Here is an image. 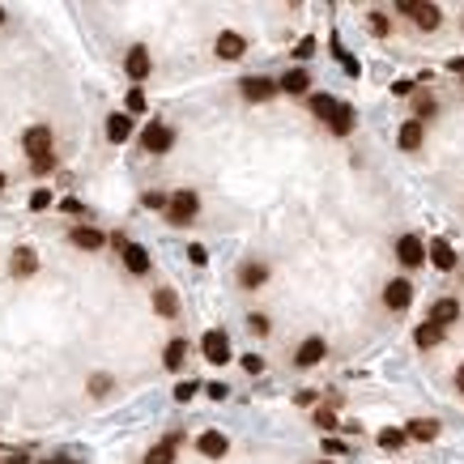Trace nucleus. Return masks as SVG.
Segmentation results:
<instances>
[{
  "label": "nucleus",
  "instance_id": "nucleus-1",
  "mask_svg": "<svg viewBox=\"0 0 464 464\" xmlns=\"http://www.w3.org/2000/svg\"><path fill=\"white\" fill-rule=\"evenodd\" d=\"M21 149H26V158H30V166H34V175H47L51 166H55V149H51V128H30L26 136H21Z\"/></svg>",
  "mask_w": 464,
  "mask_h": 464
},
{
  "label": "nucleus",
  "instance_id": "nucleus-2",
  "mask_svg": "<svg viewBox=\"0 0 464 464\" xmlns=\"http://www.w3.org/2000/svg\"><path fill=\"white\" fill-rule=\"evenodd\" d=\"M196 209H200V196H196L192 188H179V192L171 196V205H166V217H171L175 226H188V222L196 217Z\"/></svg>",
  "mask_w": 464,
  "mask_h": 464
},
{
  "label": "nucleus",
  "instance_id": "nucleus-3",
  "mask_svg": "<svg viewBox=\"0 0 464 464\" xmlns=\"http://www.w3.org/2000/svg\"><path fill=\"white\" fill-rule=\"evenodd\" d=\"M200 350H205V358H209L213 367H222V362H230V337H226L222 328H209V333L200 337Z\"/></svg>",
  "mask_w": 464,
  "mask_h": 464
},
{
  "label": "nucleus",
  "instance_id": "nucleus-4",
  "mask_svg": "<svg viewBox=\"0 0 464 464\" xmlns=\"http://www.w3.org/2000/svg\"><path fill=\"white\" fill-rule=\"evenodd\" d=\"M196 452H200L205 460H222V456L230 452V439H226L222 431H205V435H196Z\"/></svg>",
  "mask_w": 464,
  "mask_h": 464
},
{
  "label": "nucleus",
  "instance_id": "nucleus-5",
  "mask_svg": "<svg viewBox=\"0 0 464 464\" xmlns=\"http://www.w3.org/2000/svg\"><path fill=\"white\" fill-rule=\"evenodd\" d=\"M239 90H243V98H247V102H264V98H273V94H277V81H273V77H243V81H239Z\"/></svg>",
  "mask_w": 464,
  "mask_h": 464
},
{
  "label": "nucleus",
  "instance_id": "nucleus-6",
  "mask_svg": "<svg viewBox=\"0 0 464 464\" xmlns=\"http://www.w3.org/2000/svg\"><path fill=\"white\" fill-rule=\"evenodd\" d=\"M396 256H401V264H405V269H418V264H426V247H422V239H418V234H405V239H396Z\"/></svg>",
  "mask_w": 464,
  "mask_h": 464
},
{
  "label": "nucleus",
  "instance_id": "nucleus-7",
  "mask_svg": "<svg viewBox=\"0 0 464 464\" xmlns=\"http://www.w3.org/2000/svg\"><path fill=\"white\" fill-rule=\"evenodd\" d=\"M384 303H388L392 311H405V307L414 303V286H409L405 277H396V281H388V286H384Z\"/></svg>",
  "mask_w": 464,
  "mask_h": 464
},
{
  "label": "nucleus",
  "instance_id": "nucleus-8",
  "mask_svg": "<svg viewBox=\"0 0 464 464\" xmlns=\"http://www.w3.org/2000/svg\"><path fill=\"white\" fill-rule=\"evenodd\" d=\"M171 141H175V132H171L166 124H149V128H145V136H141V145H145L149 153H166V149H171Z\"/></svg>",
  "mask_w": 464,
  "mask_h": 464
},
{
  "label": "nucleus",
  "instance_id": "nucleus-9",
  "mask_svg": "<svg viewBox=\"0 0 464 464\" xmlns=\"http://www.w3.org/2000/svg\"><path fill=\"white\" fill-rule=\"evenodd\" d=\"M213 51H217L222 60H239V55L247 51V38H243V34H234V30H222V34H217V47H213Z\"/></svg>",
  "mask_w": 464,
  "mask_h": 464
},
{
  "label": "nucleus",
  "instance_id": "nucleus-10",
  "mask_svg": "<svg viewBox=\"0 0 464 464\" xmlns=\"http://www.w3.org/2000/svg\"><path fill=\"white\" fill-rule=\"evenodd\" d=\"M124 72H128L132 81H145V77H149V51H145L141 43H136V47L124 55Z\"/></svg>",
  "mask_w": 464,
  "mask_h": 464
},
{
  "label": "nucleus",
  "instance_id": "nucleus-11",
  "mask_svg": "<svg viewBox=\"0 0 464 464\" xmlns=\"http://www.w3.org/2000/svg\"><path fill=\"white\" fill-rule=\"evenodd\" d=\"M128 136H132V115H128V111H115V115L107 119V141H111V145H124Z\"/></svg>",
  "mask_w": 464,
  "mask_h": 464
},
{
  "label": "nucleus",
  "instance_id": "nucleus-12",
  "mask_svg": "<svg viewBox=\"0 0 464 464\" xmlns=\"http://www.w3.org/2000/svg\"><path fill=\"white\" fill-rule=\"evenodd\" d=\"M269 281V264H260V260H247L243 269H239V286L243 290H260Z\"/></svg>",
  "mask_w": 464,
  "mask_h": 464
},
{
  "label": "nucleus",
  "instance_id": "nucleus-13",
  "mask_svg": "<svg viewBox=\"0 0 464 464\" xmlns=\"http://www.w3.org/2000/svg\"><path fill=\"white\" fill-rule=\"evenodd\" d=\"M460 320V303L456 298H439L435 307H431V324H439V328H452Z\"/></svg>",
  "mask_w": 464,
  "mask_h": 464
},
{
  "label": "nucleus",
  "instance_id": "nucleus-14",
  "mask_svg": "<svg viewBox=\"0 0 464 464\" xmlns=\"http://www.w3.org/2000/svg\"><path fill=\"white\" fill-rule=\"evenodd\" d=\"M119 256H124L128 273H136V277H141V273H149V252H145L141 243H124V252H119Z\"/></svg>",
  "mask_w": 464,
  "mask_h": 464
},
{
  "label": "nucleus",
  "instance_id": "nucleus-15",
  "mask_svg": "<svg viewBox=\"0 0 464 464\" xmlns=\"http://www.w3.org/2000/svg\"><path fill=\"white\" fill-rule=\"evenodd\" d=\"M324 354H328V345H324L320 337H307V341L298 345V354H294V362H298V367H315V362H320Z\"/></svg>",
  "mask_w": 464,
  "mask_h": 464
},
{
  "label": "nucleus",
  "instance_id": "nucleus-16",
  "mask_svg": "<svg viewBox=\"0 0 464 464\" xmlns=\"http://www.w3.org/2000/svg\"><path fill=\"white\" fill-rule=\"evenodd\" d=\"M277 90H286V94H307V90H311V72H307V68H290V72L277 81Z\"/></svg>",
  "mask_w": 464,
  "mask_h": 464
},
{
  "label": "nucleus",
  "instance_id": "nucleus-17",
  "mask_svg": "<svg viewBox=\"0 0 464 464\" xmlns=\"http://www.w3.org/2000/svg\"><path fill=\"white\" fill-rule=\"evenodd\" d=\"M431 264H435L439 273H452V269H456V247H452V243H443V239H439V243H431Z\"/></svg>",
  "mask_w": 464,
  "mask_h": 464
},
{
  "label": "nucleus",
  "instance_id": "nucleus-18",
  "mask_svg": "<svg viewBox=\"0 0 464 464\" xmlns=\"http://www.w3.org/2000/svg\"><path fill=\"white\" fill-rule=\"evenodd\" d=\"M9 269H13V277H30V273L38 269L34 247H17V252H13V260H9Z\"/></svg>",
  "mask_w": 464,
  "mask_h": 464
},
{
  "label": "nucleus",
  "instance_id": "nucleus-19",
  "mask_svg": "<svg viewBox=\"0 0 464 464\" xmlns=\"http://www.w3.org/2000/svg\"><path fill=\"white\" fill-rule=\"evenodd\" d=\"M153 311H158L162 320H175V315H179V294H175L171 286H162V290L153 294Z\"/></svg>",
  "mask_w": 464,
  "mask_h": 464
},
{
  "label": "nucleus",
  "instance_id": "nucleus-20",
  "mask_svg": "<svg viewBox=\"0 0 464 464\" xmlns=\"http://www.w3.org/2000/svg\"><path fill=\"white\" fill-rule=\"evenodd\" d=\"M328 128H333L337 136H350V132H354V107H350V102H337V111H333Z\"/></svg>",
  "mask_w": 464,
  "mask_h": 464
},
{
  "label": "nucleus",
  "instance_id": "nucleus-21",
  "mask_svg": "<svg viewBox=\"0 0 464 464\" xmlns=\"http://www.w3.org/2000/svg\"><path fill=\"white\" fill-rule=\"evenodd\" d=\"M414 21H418L422 30H435V26L443 21V13H439V4H426V0H418V9H414Z\"/></svg>",
  "mask_w": 464,
  "mask_h": 464
},
{
  "label": "nucleus",
  "instance_id": "nucleus-22",
  "mask_svg": "<svg viewBox=\"0 0 464 464\" xmlns=\"http://www.w3.org/2000/svg\"><path fill=\"white\" fill-rule=\"evenodd\" d=\"M396 141H401V149H422V124L418 119H409V124H401V132H396Z\"/></svg>",
  "mask_w": 464,
  "mask_h": 464
},
{
  "label": "nucleus",
  "instance_id": "nucleus-23",
  "mask_svg": "<svg viewBox=\"0 0 464 464\" xmlns=\"http://www.w3.org/2000/svg\"><path fill=\"white\" fill-rule=\"evenodd\" d=\"M68 239H72V247H81V252H94V247H102V234H98L94 226H77Z\"/></svg>",
  "mask_w": 464,
  "mask_h": 464
},
{
  "label": "nucleus",
  "instance_id": "nucleus-24",
  "mask_svg": "<svg viewBox=\"0 0 464 464\" xmlns=\"http://www.w3.org/2000/svg\"><path fill=\"white\" fill-rule=\"evenodd\" d=\"M414 341H418V350H435V345L443 341V328L426 320V324H418V333H414Z\"/></svg>",
  "mask_w": 464,
  "mask_h": 464
},
{
  "label": "nucleus",
  "instance_id": "nucleus-25",
  "mask_svg": "<svg viewBox=\"0 0 464 464\" xmlns=\"http://www.w3.org/2000/svg\"><path fill=\"white\" fill-rule=\"evenodd\" d=\"M307 107H311V115H315V119H324V124H328V119H333V111H337V98H328V94H311V98H307Z\"/></svg>",
  "mask_w": 464,
  "mask_h": 464
},
{
  "label": "nucleus",
  "instance_id": "nucleus-26",
  "mask_svg": "<svg viewBox=\"0 0 464 464\" xmlns=\"http://www.w3.org/2000/svg\"><path fill=\"white\" fill-rule=\"evenodd\" d=\"M175 443H179V435H171L166 443H158V448L145 456V464H175Z\"/></svg>",
  "mask_w": 464,
  "mask_h": 464
},
{
  "label": "nucleus",
  "instance_id": "nucleus-27",
  "mask_svg": "<svg viewBox=\"0 0 464 464\" xmlns=\"http://www.w3.org/2000/svg\"><path fill=\"white\" fill-rule=\"evenodd\" d=\"M183 358H188V341H171V345H166V354H162L166 371H179V367H183Z\"/></svg>",
  "mask_w": 464,
  "mask_h": 464
},
{
  "label": "nucleus",
  "instance_id": "nucleus-28",
  "mask_svg": "<svg viewBox=\"0 0 464 464\" xmlns=\"http://www.w3.org/2000/svg\"><path fill=\"white\" fill-rule=\"evenodd\" d=\"M405 439H409V435H405V431H396V426H384V431H379V448H384V452H401V448H405Z\"/></svg>",
  "mask_w": 464,
  "mask_h": 464
},
{
  "label": "nucleus",
  "instance_id": "nucleus-29",
  "mask_svg": "<svg viewBox=\"0 0 464 464\" xmlns=\"http://www.w3.org/2000/svg\"><path fill=\"white\" fill-rule=\"evenodd\" d=\"M405 435H414V439H422V443H431V439L439 435V426H435V422H414V426H409Z\"/></svg>",
  "mask_w": 464,
  "mask_h": 464
},
{
  "label": "nucleus",
  "instance_id": "nucleus-30",
  "mask_svg": "<svg viewBox=\"0 0 464 464\" xmlns=\"http://www.w3.org/2000/svg\"><path fill=\"white\" fill-rule=\"evenodd\" d=\"M315 426H320V431H337V414H333L328 405H324V409H315Z\"/></svg>",
  "mask_w": 464,
  "mask_h": 464
},
{
  "label": "nucleus",
  "instance_id": "nucleus-31",
  "mask_svg": "<svg viewBox=\"0 0 464 464\" xmlns=\"http://www.w3.org/2000/svg\"><path fill=\"white\" fill-rule=\"evenodd\" d=\"M414 111H418V124H422L426 115H435V111H439V102H435V98H418V102H414Z\"/></svg>",
  "mask_w": 464,
  "mask_h": 464
},
{
  "label": "nucleus",
  "instance_id": "nucleus-32",
  "mask_svg": "<svg viewBox=\"0 0 464 464\" xmlns=\"http://www.w3.org/2000/svg\"><path fill=\"white\" fill-rule=\"evenodd\" d=\"M51 200H55V196H51L47 188H38V192H30V209H51Z\"/></svg>",
  "mask_w": 464,
  "mask_h": 464
},
{
  "label": "nucleus",
  "instance_id": "nucleus-33",
  "mask_svg": "<svg viewBox=\"0 0 464 464\" xmlns=\"http://www.w3.org/2000/svg\"><path fill=\"white\" fill-rule=\"evenodd\" d=\"M124 107H128V115H141V111H145V94H141V90H132Z\"/></svg>",
  "mask_w": 464,
  "mask_h": 464
},
{
  "label": "nucleus",
  "instance_id": "nucleus-34",
  "mask_svg": "<svg viewBox=\"0 0 464 464\" xmlns=\"http://www.w3.org/2000/svg\"><path fill=\"white\" fill-rule=\"evenodd\" d=\"M90 392H94V396H107V392H111V375H94V379H90Z\"/></svg>",
  "mask_w": 464,
  "mask_h": 464
},
{
  "label": "nucleus",
  "instance_id": "nucleus-35",
  "mask_svg": "<svg viewBox=\"0 0 464 464\" xmlns=\"http://www.w3.org/2000/svg\"><path fill=\"white\" fill-rule=\"evenodd\" d=\"M367 21H371V34H379V38L388 34V17H384V13H371Z\"/></svg>",
  "mask_w": 464,
  "mask_h": 464
},
{
  "label": "nucleus",
  "instance_id": "nucleus-36",
  "mask_svg": "<svg viewBox=\"0 0 464 464\" xmlns=\"http://www.w3.org/2000/svg\"><path fill=\"white\" fill-rule=\"evenodd\" d=\"M196 392H200V384H179V388H175V401L183 405V401H192Z\"/></svg>",
  "mask_w": 464,
  "mask_h": 464
},
{
  "label": "nucleus",
  "instance_id": "nucleus-37",
  "mask_svg": "<svg viewBox=\"0 0 464 464\" xmlns=\"http://www.w3.org/2000/svg\"><path fill=\"white\" fill-rule=\"evenodd\" d=\"M145 205H149V209H166L171 196H162V192H145Z\"/></svg>",
  "mask_w": 464,
  "mask_h": 464
},
{
  "label": "nucleus",
  "instance_id": "nucleus-38",
  "mask_svg": "<svg viewBox=\"0 0 464 464\" xmlns=\"http://www.w3.org/2000/svg\"><path fill=\"white\" fill-rule=\"evenodd\" d=\"M324 452H328V456H345V452H350V448H345V443H341V439H324Z\"/></svg>",
  "mask_w": 464,
  "mask_h": 464
},
{
  "label": "nucleus",
  "instance_id": "nucleus-39",
  "mask_svg": "<svg viewBox=\"0 0 464 464\" xmlns=\"http://www.w3.org/2000/svg\"><path fill=\"white\" fill-rule=\"evenodd\" d=\"M247 324H252V333H260V337H264V333H269V320H264V315H260V311H256V315H252V320H247Z\"/></svg>",
  "mask_w": 464,
  "mask_h": 464
},
{
  "label": "nucleus",
  "instance_id": "nucleus-40",
  "mask_svg": "<svg viewBox=\"0 0 464 464\" xmlns=\"http://www.w3.org/2000/svg\"><path fill=\"white\" fill-rule=\"evenodd\" d=\"M414 9H418V0H396V13L401 17H414Z\"/></svg>",
  "mask_w": 464,
  "mask_h": 464
},
{
  "label": "nucleus",
  "instance_id": "nucleus-41",
  "mask_svg": "<svg viewBox=\"0 0 464 464\" xmlns=\"http://www.w3.org/2000/svg\"><path fill=\"white\" fill-rule=\"evenodd\" d=\"M243 371H252V375H256V371H264V362H260L256 354H247V358H243Z\"/></svg>",
  "mask_w": 464,
  "mask_h": 464
},
{
  "label": "nucleus",
  "instance_id": "nucleus-42",
  "mask_svg": "<svg viewBox=\"0 0 464 464\" xmlns=\"http://www.w3.org/2000/svg\"><path fill=\"white\" fill-rule=\"evenodd\" d=\"M311 51H315V38H303V43H298V55H303V60H307V55H311Z\"/></svg>",
  "mask_w": 464,
  "mask_h": 464
},
{
  "label": "nucleus",
  "instance_id": "nucleus-43",
  "mask_svg": "<svg viewBox=\"0 0 464 464\" xmlns=\"http://www.w3.org/2000/svg\"><path fill=\"white\" fill-rule=\"evenodd\" d=\"M188 256H192V264H205L209 256H205V247H188Z\"/></svg>",
  "mask_w": 464,
  "mask_h": 464
},
{
  "label": "nucleus",
  "instance_id": "nucleus-44",
  "mask_svg": "<svg viewBox=\"0 0 464 464\" xmlns=\"http://www.w3.org/2000/svg\"><path fill=\"white\" fill-rule=\"evenodd\" d=\"M209 396L213 401H226V384H209Z\"/></svg>",
  "mask_w": 464,
  "mask_h": 464
},
{
  "label": "nucleus",
  "instance_id": "nucleus-45",
  "mask_svg": "<svg viewBox=\"0 0 464 464\" xmlns=\"http://www.w3.org/2000/svg\"><path fill=\"white\" fill-rule=\"evenodd\" d=\"M4 464H30V460H26V452H17V456H9Z\"/></svg>",
  "mask_w": 464,
  "mask_h": 464
},
{
  "label": "nucleus",
  "instance_id": "nucleus-46",
  "mask_svg": "<svg viewBox=\"0 0 464 464\" xmlns=\"http://www.w3.org/2000/svg\"><path fill=\"white\" fill-rule=\"evenodd\" d=\"M452 72H464V55H456V60H452Z\"/></svg>",
  "mask_w": 464,
  "mask_h": 464
},
{
  "label": "nucleus",
  "instance_id": "nucleus-47",
  "mask_svg": "<svg viewBox=\"0 0 464 464\" xmlns=\"http://www.w3.org/2000/svg\"><path fill=\"white\" fill-rule=\"evenodd\" d=\"M456 388H460V392H464V367H460V371H456Z\"/></svg>",
  "mask_w": 464,
  "mask_h": 464
},
{
  "label": "nucleus",
  "instance_id": "nucleus-48",
  "mask_svg": "<svg viewBox=\"0 0 464 464\" xmlns=\"http://www.w3.org/2000/svg\"><path fill=\"white\" fill-rule=\"evenodd\" d=\"M47 464H68V460H47Z\"/></svg>",
  "mask_w": 464,
  "mask_h": 464
},
{
  "label": "nucleus",
  "instance_id": "nucleus-49",
  "mask_svg": "<svg viewBox=\"0 0 464 464\" xmlns=\"http://www.w3.org/2000/svg\"><path fill=\"white\" fill-rule=\"evenodd\" d=\"M0 188H4V175H0Z\"/></svg>",
  "mask_w": 464,
  "mask_h": 464
},
{
  "label": "nucleus",
  "instance_id": "nucleus-50",
  "mask_svg": "<svg viewBox=\"0 0 464 464\" xmlns=\"http://www.w3.org/2000/svg\"><path fill=\"white\" fill-rule=\"evenodd\" d=\"M0 21H4V9H0Z\"/></svg>",
  "mask_w": 464,
  "mask_h": 464
},
{
  "label": "nucleus",
  "instance_id": "nucleus-51",
  "mask_svg": "<svg viewBox=\"0 0 464 464\" xmlns=\"http://www.w3.org/2000/svg\"><path fill=\"white\" fill-rule=\"evenodd\" d=\"M320 464H333V460H320Z\"/></svg>",
  "mask_w": 464,
  "mask_h": 464
}]
</instances>
